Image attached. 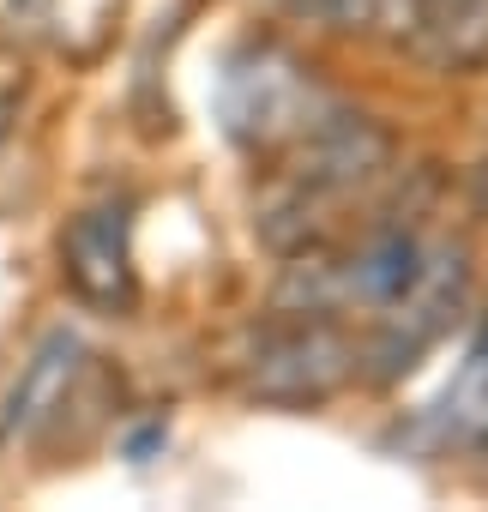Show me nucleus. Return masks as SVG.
<instances>
[{
    "mask_svg": "<svg viewBox=\"0 0 488 512\" xmlns=\"http://www.w3.org/2000/svg\"><path fill=\"white\" fill-rule=\"evenodd\" d=\"M332 97L314 85V67H302L278 43H241L217 73V121L248 151H290Z\"/></svg>",
    "mask_w": 488,
    "mask_h": 512,
    "instance_id": "f257e3e1",
    "label": "nucleus"
},
{
    "mask_svg": "<svg viewBox=\"0 0 488 512\" xmlns=\"http://www.w3.org/2000/svg\"><path fill=\"white\" fill-rule=\"evenodd\" d=\"M362 368V350L338 332L326 314H296V326H278L254 344V356L241 362V392L260 404H326L344 392Z\"/></svg>",
    "mask_w": 488,
    "mask_h": 512,
    "instance_id": "f03ea898",
    "label": "nucleus"
},
{
    "mask_svg": "<svg viewBox=\"0 0 488 512\" xmlns=\"http://www.w3.org/2000/svg\"><path fill=\"white\" fill-rule=\"evenodd\" d=\"M61 278L67 290L97 314H127L139 302L133 272V211L121 199L85 205L61 235Z\"/></svg>",
    "mask_w": 488,
    "mask_h": 512,
    "instance_id": "7ed1b4c3",
    "label": "nucleus"
},
{
    "mask_svg": "<svg viewBox=\"0 0 488 512\" xmlns=\"http://www.w3.org/2000/svg\"><path fill=\"white\" fill-rule=\"evenodd\" d=\"M85 368H91L85 332L49 326V332L31 344V356L19 362L13 386L0 392V446H31L37 434H49V428L67 416V404H73Z\"/></svg>",
    "mask_w": 488,
    "mask_h": 512,
    "instance_id": "20e7f679",
    "label": "nucleus"
},
{
    "mask_svg": "<svg viewBox=\"0 0 488 512\" xmlns=\"http://www.w3.org/2000/svg\"><path fill=\"white\" fill-rule=\"evenodd\" d=\"M464 284H470V260H464V247H452V241H440L434 253H428V272H422V284L392 308V314H380L374 320V350H368V362H380L374 374L380 380H398L440 332H446V320H452V308H458V296H464Z\"/></svg>",
    "mask_w": 488,
    "mask_h": 512,
    "instance_id": "39448f33",
    "label": "nucleus"
},
{
    "mask_svg": "<svg viewBox=\"0 0 488 512\" xmlns=\"http://www.w3.org/2000/svg\"><path fill=\"white\" fill-rule=\"evenodd\" d=\"M434 428L446 446H488V338L464 356L458 380L434 404Z\"/></svg>",
    "mask_w": 488,
    "mask_h": 512,
    "instance_id": "423d86ee",
    "label": "nucleus"
},
{
    "mask_svg": "<svg viewBox=\"0 0 488 512\" xmlns=\"http://www.w3.org/2000/svg\"><path fill=\"white\" fill-rule=\"evenodd\" d=\"M284 7L332 37H386L416 31V0H284Z\"/></svg>",
    "mask_w": 488,
    "mask_h": 512,
    "instance_id": "0eeeda50",
    "label": "nucleus"
},
{
    "mask_svg": "<svg viewBox=\"0 0 488 512\" xmlns=\"http://www.w3.org/2000/svg\"><path fill=\"white\" fill-rule=\"evenodd\" d=\"M416 31L440 43V61H470L488 49V0H416Z\"/></svg>",
    "mask_w": 488,
    "mask_h": 512,
    "instance_id": "6e6552de",
    "label": "nucleus"
},
{
    "mask_svg": "<svg viewBox=\"0 0 488 512\" xmlns=\"http://www.w3.org/2000/svg\"><path fill=\"white\" fill-rule=\"evenodd\" d=\"M55 7L61 0H0V37H13V43H31L55 25Z\"/></svg>",
    "mask_w": 488,
    "mask_h": 512,
    "instance_id": "1a4fd4ad",
    "label": "nucleus"
},
{
    "mask_svg": "<svg viewBox=\"0 0 488 512\" xmlns=\"http://www.w3.org/2000/svg\"><path fill=\"white\" fill-rule=\"evenodd\" d=\"M13 97H0V163H7V151H13Z\"/></svg>",
    "mask_w": 488,
    "mask_h": 512,
    "instance_id": "9d476101",
    "label": "nucleus"
}]
</instances>
